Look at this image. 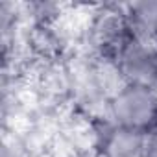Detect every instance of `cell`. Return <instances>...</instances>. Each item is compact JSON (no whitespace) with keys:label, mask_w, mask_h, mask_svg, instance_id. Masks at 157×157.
I'll return each mask as SVG.
<instances>
[{"label":"cell","mask_w":157,"mask_h":157,"mask_svg":"<svg viewBox=\"0 0 157 157\" xmlns=\"http://www.w3.org/2000/svg\"><path fill=\"white\" fill-rule=\"evenodd\" d=\"M107 118L124 129L148 135L157 126V89L122 83L107 102Z\"/></svg>","instance_id":"6da1fadb"},{"label":"cell","mask_w":157,"mask_h":157,"mask_svg":"<svg viewBox=\"0 0 157 157\" xmlns=\"http://www.w3.org/2000/svg\"><path fill=\"white\" fill-rule=\"evenodd\" d=\"M109 63L122 83L157 89V43L133 35Z\"/></svg>","instance_id":"7a4b0ae2"},{"label":"cell","mask_w":157,"mask_h":157,"mask_svg":"<svg viewBox=\"0 0 157 157\" xmlns=\"http://www.w3.org/2000/svg\"><path fill=\"white\" fill-rule=\"evenodd\" d=\"M146 135L124 129L109 118L96 129V148L102 157H144Z\"/></svg>","instance_id":"3957f363"},{"label":"cell","mask_w":157,"mask_h":157,"mask_svg":"<svg viewBox=\"0 0 157 157\" xmlns=\"http://www.w3.org/2000/svg\"><path fill=\"white\" fill-rule=\"evenodd\" d=\"M124 17L131 32L146 41L157 39V0H142V2L126 4Z\"/></svg>","instance_id":"277c9868"},{"label":"cell","mask_w":157,"mask_h":157,"mask_svg":"<svg viewBox=\"0 0 157 157\" xmlns=\"http://www.w3.org/2000/svg\"><path fill=\"white\" fill-rule=\"evenodd\" d=\"M144 157H157V126L146 135V140H144Z\"/></svg>","instance_id":"5b68a950"},{"label":"cell","mask_w":157,"mask_h":157,"mask_svg":"<svg viewBox=\"0 0 157 157\" xmlns=\"http://www.w3.org/2000/svg\"><path fill=\"white\" fill-rule=\"evenodd\" d=\"M2 157H19V153L15 151V150H11V146H4V150H2Z\"/></svg>","instance_id":"8992f818"},{"label":"cell","mask_w":157,"mask_h":157,"mask_svg":"<svg viewBox=\"0 0 157 157\" xmlns=\"http://www.w3.org/2000/svg\"><path fill=\"white\" fill-rule=\"evenodd\" d=\"M155 43H157V39H155Z\"/></svg>","instance_id":"52a82bcc"}]
</instances>
